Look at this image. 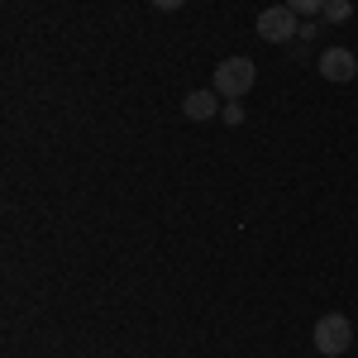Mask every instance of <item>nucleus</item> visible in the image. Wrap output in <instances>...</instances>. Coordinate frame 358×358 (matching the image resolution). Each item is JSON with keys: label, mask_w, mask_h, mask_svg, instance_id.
<instances>
[{"label": "nucleus", "mask_w": 358, "mask_h": 358, "mask_svg": "<svg viewBox=\"0 0 358 358\" xmlns=\"http://www.w3.org/2000/svg\"><path fill=\"white\" fill-rule=\"evenodd\" d=\"M253 82H258V62L253 57H224L215 67V86L210 91H220L224 101H239V96L253 91Z\"/></svg>", "instance_id": "1"}, {"label": "nucleus", "mask_w": 358, "mask_h": 358, "mask_svg": "<svg viewBox=\"0 0 358 358\" xmlns=\"http://www.w3.org/2000/svg\"><path fill=\"white\" fill-rule=\"evenodd\" d=\"M310 339H315V349H320L325 358H339V354H349V344H354V325H349V315L330 310V315L315 320Z\"/></svg>", "instance_id": "2"}, {"label": "nucleus", "mask_w": 358, "mask_h": 358, "mask_svg": "<svg viewBox=\"0 0 358 358\" xmlns=\"http://www.w3.org/2000/svg\"><path fill=\"white\" fill-rule=\"evenodd\" d=\"M301 15L292 10V5H273V10H258V38L263 43H287V38H296L301 24H296Z\"/></svg>", "instance_id": "3"}, {"label": "nucleus", "mask_w": 358, "mask_h": 358, "mask_svg": "<svg viewBox=\"0 0 358 358\" xmlns=\"http://www.w3.org/2000/svg\"><path fill=\"white\" fill-rule=\"evenodd\" d=\"M320 77H325V82H354L358 57L349 53V48H325V53H320Z\"/></svg>", "instance_id": "4"}, {"label": "nucleus", "mask_w": 358, "mask_h": 358, "mask_svg": "<svg viewBox=\"0 0 358 358\" xmlns=\"http://www.w3.org/2000/svg\"><path fill=\"white\" fill-rule=\"evenodd\" d=\"M182 115H187V120H210V115H220V91H192V96L182 101Z\"/></svg>", "instance_id": "5"}, {"label": "nucleus", "mask_w": 358, "mask_h": 358, "mask_svg": "<svg viewBox=\"0 0 358 358\" xmlns=\"http://www.w3.org/2000/svg\"><path fill=\"white\" fill-rule=\"evenodd\" d=\"M354 15V5L349 0H325V10H320V20H330V24H344Z\"/></svg>", "instance_id": "6"}, {"label": "nucleus", "mask_w": 358, "mask_h": 358, "mask_svg": "<svg viewBox=\"0 0 358 358\" xmlns=\"http://www.w3.org/2000/svg\"><path fill=\"white\" fill-rule=\"evenodd\" d=\"M282 5H292L296 15H320L325 10V0H282Z\"/></svg>", "instance_id": "7"}, {"label": "nucleus", "mask_w": 358, "mask_h": 358, "mask_svg": "<svg viewBox=\"0 0 358 358\" xmlns=\"http://www.w3.org/2000/svg\"><path fill=\"white\" fill-rule=\"evenodd\" d=\"M220 115H224V124H244V106H234V101H229Z\"/></svg>", "instance_id": "8"}, {"label": "nucleus", "mask_w": 358, "mask_h": 358, "mask_svg": "<svg viewBox=\"0 0 358 358\" xmlns=\"http://www.w3.org/2000/svg\"><path fill=\"white\" fill-rule=\"evenodd\" d=\"M153 5H158V10H182L187 0H153Z\"/></svg>", "instance_id": "9"}]
</instances>
